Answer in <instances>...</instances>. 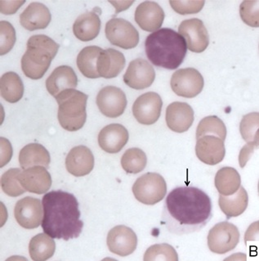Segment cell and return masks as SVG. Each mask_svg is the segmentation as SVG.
I'll return each instance as SVG.
<instances>
[{"label": "cell", "instance_id": "1", "mask_svg": "<svg viewBox=\"0 0 259 261\" xmlns=\"http://www.w3.org/2000/svg\"><path fill=\"white\" fill-rule=\"evenodd\" d=\"M212 216V201L207 193L195 187H179L166 198L162 224L171 233L187 234L200 230Z\"/></svg>", "mask_w": 259, "mask_h": 261}, {"label": "cell", "instance_id": "2", "mask_svg": "<svg viewBox=\"0 0 259 261\" xmlns=\"http://www.w3.org/2000/svg\"><path fill=\"white\" fill-rule=\"evenodd\" d=\"M44 217L42 228L52 239L68 241L79 237L83 222L79 220L80 212L76 197L64 191H52L42 200Z\"/></svg>", "mask_w": 259, "mask_h": 261}, {"label": "cell", "instance_id": "3", "mask_svg": "<svg viewBox=\"0 0 259 261\" xmlns=\"http://www.w3.org/2000/svg\"><path fill=\"white\" fill-rule=\"evenodd\" d=\"M146 54L152 64L168 70H175L184 61L187 44L183 36L174 30L163 28L148 36Z\"/></svg>", "mask_w": 259, "mask_h": 261}, {"label": "cell", "instance_id": "4", "mask_svg": "<svg viewBox=\"0 0 259 261\" xmlns=\"http://www.w3.org/2000/svg\"><path fill=\"white\" fill-rule=\"evenodd\" d=\"M26 46L21 58L22 71L30 79H41L59 52V45L48 36L36 35L30 38Z\"/></svg>", "mask_w": 259, "mask_h": 261}, {"label": "cell", "instance_id": "5", "mask_svg": "<svg viewBox=\"0 0 259 261\" xmlns=\"http://www.w3.org/2000/svg\"><path fill=\"white\" fill-rule=\"evenodd\" d=\"M55 98L59 103L57 118L61 126L71 132L83 128L87 118V94L75 89H69L57 94Z\"/></svg>", "mask_w": 259, "mask_h": 261}, {"label": "cell", "instance_id": "6", "mask_svg": "<svg viewBox=\"0 0 259 261\" xmlns=\"http://www.w3.org/2000/svg\"><path fill=\"white\" fill-rule=\"evenodd\" d=\"M135 198L145 205H155L164 199L167 193L164 178L157 173H147L139 177L133 186Z\"/></svg>", "mask_w": 259, "mask_h": 261}, {"label": "cell", "instance_id": "7", "mask_svg": "<svg viewBox=\"0 0 259 261\" xmlns=\"http://www.w3.org/2000/svg\"><path fill=\"white\" fill-rule=\"evenodd\" d=\"M238 228L229 222L218 223L210 229L208 235V247L212 252L226 254L233 251L240 242Z\"/></svg>", "mask_w": 259, "mask_h": 261}, {"label": "cell", "instance_id": "8", "mask_svg": "<svg viewBox=\"0 0 259 261\" xmlns=\"http://www.w3.org/2000/svg\"><path fill=\"white\" fill-rule=\"evenodd\" d=\"M105 33L110 44L124 49H131L138 44V31L125 19H110L106 23Z\"/></svg>", "mask_w": 259, "mask_h": 261}, {"label": "cell", "instance_id": "9", "mask_svg": "<svg viewBox=\"0 0 259 261\" xmlns=\"http://www.w3.org/2000/svg\"><path fill=\"white\" fill-rule=\"evenodd\" d=\"M204 78L195 68H185L178 70L171 78V88L177 95L186 98L196 97L202 92Z\"/></svg>", "mask_w": 259, "mask_h": 261}, {"label": "cell", "instance_id": "10", "mask_svg": "<svg viewBox=\"0 0 259 261\" xmlns=\"http://www.w3.org/2000/svg\"><path fill=\"white\" fill-rule=\"evenodd\" d=\"M179 34L183 36L187 48L191 52L199 54L208 48L210 37L203 21L198 18L185 20L179 27Z\"/></svg>", "mask_w": 259, "mask_h": 261}, {"label": "cell", "instance_id": "11", "mask_svg": "<svg viewBox=\"0 0 259 261\" xmlns=\"http://www.w3.org/2000/svg\"><path fill=\"white\" fill-rule=\"evenodd\" d=\"M161 97L155 92H148L137 97L133 106V113L140 124L151 125L160 118L161 114Z\"/></svg>", "mask_w": 259, "mask_h": 261}, {"label": "cell", "instance_id": "12", "mask_svg": "<svg viewBox=\"0 0 259 261\" xmlns=\"http://www.w3.org/2000/svg\"><path fill=\"white\" fill-rule=\"evenodd\" d=\"M38 198L24 197L15 205L14 216L19 225L25 229H34L42 224L44 207Z\"/></svg>", "mask_w": 259, "mask_h": 261}, {"label": "cell", "instance_id": "13", "mask_svg": "<svg viewBox=\"0 0 259 261\" xmlns=\"http://www.w3.org/2000/svg\"><path fill=\"white\" fill-rule=\"evenodd\" d=\"M97 105L104 116L109 118H117L125 112L127 107L126 95L119 88L106 86L98 93Z\"/></svg>", "mask_w": 259, "mask_h": 261}, {"label": "cell", "instance_id": "14", "mask_svg": "<svg viewBox=\"0 0 259 261\" xmlns=\"http://www.w3.org/2000/svg\"><path fill=\"white\" fill-rule=\"evenodd\" d=\"M106 243L112 253L120 256H128L137 249V235L127 226H116L108 232Z\"/></svg>", "mask_w": 259, "mask_h": 261}, {"label": "cell", "instance_id": "15", "mask_svg": "<svg viewBox=\"0 0 259 261\" xmlns=\"http://www.w3.org/2000/svg\"><path fill=\"white\" fill-rule=\"evenodd\" d=\"M156 72L148 61L137 58L129 63L124 75V82L133 89H147L153 84Z\"/></svg>", "mask_w": 259, "mask_h": 261}, {"label": "cell", "instance_id": "16", "mask_svg": "<svg viewBox=\"0 0 259 261\" xmlns=\"http://www.w3.org/2000/svg\"><path fill=\"white\" fill-rule=\"evenodd\" d=\"M195 153L199 161L205 164H219L226 154L224 141L214 135H205L197 139Z\"/></svg>", "mask_w": 259, "mask_h": 261}, {"label": "cell", "instance_id": "17", "mask_svg": "<svg viewBox=\"0 0 259 261\" xmlns=\"http://www.w3.org/2000/svg\"><path fill=\"white\" fill-rule=\"evenodd\" d=\"M19 181L29 193L44 194L52 186V177L44 166H36L25 169L19 175Z\"/></svg>", "mask_w": 259, "mask_h": 261}, {"label": "cell", "instance_id": "18", "mask_svg": "<svg viewBox=\"0 0 259 261\" xmlns=\"http://www.w3.org/2000/svg\"><path fill=\"white\" fill-rule=\"evenodd\" d=\"M135 21L143 31L155 32L160 29L164 20V12L157 3L145 1L137 7Z\"/></svg>", "mask_w": 259, "mask_h": 261}, {"label": "cell", "instance_id": "19", "mask_svg": "<svg viewBox=\"0 0 259 261\" xmlns=\"http://www.w3.org/2000/svg\"><path fill=\"white\" fill-rule=\"evenodd\" d=\"M194 121V111L187 102H175L166 109V123L176 133L188 130Z\"/></svg>", "mask_w": 259, "mask_h": 261}, {"label": "cell", "instance_id": "20", "mask_svg": "<svg viewBox=\"0 0 259 261\" xmlns=\"http://www.w3.org/2000/svg\"><path fill=\"white\" fill-rule=\"evenodd\" d=\"M94 166V154L85 146L73 147L66 158L67 171L75 177L84 176L90 174Z\"/></svg>", "mask_w": 259, "mask_h": 261}, {"label": "cell", "instance_id": "21", "mask_svg": "<svg viewBox=\"0 0 259 261\" xmlns=\"http://www.w3.org/2000/svg\"><path fill=\"white\" fill-rule=\"evenodd\" d=\"M129 137V132L122 124H111L100 131L98 143L106 152L117 153L126 145Z\"/></svg>", "mask_w": 259, "mask_h": 261}, {"label": "cell", "instance_id": "22", "mask_svg": "<svg viewBox=\"0 0 259 261\" xmlns=\"http://www.w3.org/2000/svg\"><path fill=\"white\" fill-rule=\"evenodd\" d=\"M125 58L122 53L114 48L103 50L97 62L98 75L104 79H112L120 75L125 68Z\"/></svg>", "mask_w": 259, "mask_h": 261}, {"label": "cell", "instance_id": "23", "mask_svg": "<svg viewBox=\"0 0 259 261\" xmlns=\"http://www.w3.org/2000/svg\"><path fill=\"white\" fill-rule=\"evenodd\" d=\"M52 19L49 9L40 3H32L20 16V22L25 29L33 31L45 29Z\"/></svg>", "mask_w": 259, "mask_h": 261}, {"label": "cell", "instance_id": "24", "mask_svg": "<svg viewBox=\"0 0 259 261\" xmlns=\"http://www.w3.org/2000/svg\"><path fill=\"white\" fill-rule=\"evenodd\" d=\"M78 78L75 71L69 66L56 67L46 81V88L51 95L56 97L66 89H75Z\"/></svg>", "mask_w": 259, "mask_h": 261}, {"label": "cell", "instance_id": "25", "mask_svg": "<svg viewBox=\"0 0 259 261\" xmlns=\"http://www.w3.org/2000/svg\"><path fill=\"white\" fill-rule=\"evenodd\" d=\"M100 29L101 20L99 16L94 12L81 14L73 25V32L75 37L83 42L91 41L98 37Z\"/></svg>", "mask_w": 259, "mask_h": 261}, {"label": "cell", "instance_id": "26", "mask_svg": "<svg viewBox=\"0 0 259 261\" xmlns=\"http://www.w3.org/2000/svg\"><path fill=\"white\" fill-rule=\"evenodd\" d=\"M51 158L48 150L39 143L25 146L19 154V162L22 170L32 166H42L48 168Z\"/></svg>", "mask_w": 259, "mask_h": 261}, {"label": "cell", "instance_id": "27", "mask_svg": "<svg viewBox=\"0 0 259 261\" xmlns=\"http://www.w3.org/2000/svg\"><path fill=\"white\" fill-rule=\"evenodd\" d=\"M249 203V196L243 187L233 195L222 196L220 195L218 204L222 212L227 219L237 217L245 212Z\"/></svg>", "mask_w": 259, "mask_h": 261}, {"label": "cell", "instance_id": "28", "mask_svg": "<svg viewBox=\"0 0 259 261\" xmlns=\"http://www.w3.org/2000/svg\"><path fill=\"white\" fill-rule=\"evenodd\" d=\"M103 51L98 46H88L81 50L77 57V66L80 72L90 79H98V75L97 62L100 54Z\"/></svg>", "mask_w": 259, "mask_h": 261}, {"label": "cell", "instance_id": "29", "mask_svg": "<svg viewBox=\"0 0 259 261\" xmlns=\"http://www.w3.org/2000/svg\"><path fill=\"white\" fill-rule=\"evenodd\" d=\"M215 187L220 195L229 196L234 194L241 187V178L236 169L223 167L215 175Z\"/></svg>", "mask_w": 259, "mask_h": 261}, {"label": "cell", "instance_id": "30", "mask_svg": "<svg viewBox=\"0 0 259 261\" xmlns=\"http://www.w3.org/2000/svg\"><path fill=\"white\" fill-rule=\"evenodd\" d=\"M56 250V243L48 234L40 233L30 242L29 252L33 260L44 261L50 259Z\"/></svg>", "mask_w": 259, "mask_h": 261}, {"label": "cell", "instance_id": "31", "mask_svg": "<svg viewBox=\"0 0 259 261\" xmlns=\"http://www.w3.org/2000/svg\"><path fill=\"white\" fill-rule=\"evenodd\" d=\"M24 94L22 81L17 73L9 71L1 77V95L10 103L21 99Z\"/></svg>", "mask_w": 259, "mask_h": 261}, {"label": "cell", "instance_id": "32", "mask_svg": "<svg viewBox=\"0 0 259 261\" xmlns=\"http://www.w3.org/2000/svg\"><path fill=\"white\" fill-rule=\"evenodd\" d=\"M148 158L142 150L133 147L127 150L121 158V166L128 174H137L145 169Z\"/></svg>", "mask_w": 259, "mask_h": 261}, {"label": "cell", "instance_id": "33", "mask_svg": "<svg viewBox=\"0 0 259 261\" xmlns=\"http://www.w3.org/2000/svg\"><path fill=\"white\" fill-rule=\"evenodd\" d=\"M205 135H214L225 141L226 127L218 116H210L200 120L196 129V139Z\"/></svg>", "mask_w": 259, "mask_h": 261}, {"label": "cell", "instance_id": "34", "mask_svg": "<svg viewBox=\"0 0 259 261\" xmlns=\"http://www.w3.org/2000/svg\"><path fill=\"white\" fill-rule=\"evenodd\" d=\"M21 172V170L18 168L9 169L1 177L3 191L9 197H19L26 191L19 181V175Z\"/></svg>", "mask_w": 259, "mask_h": 261}, {"label": "cell", "instance_id": "35", "mask_svg": "<svg viewBox=\"0 0 259 261\" xmlns=\"http://www.w3.org/2000/svg\"><path fill=\"white\" fill-rule=\"evenodd\" d=\"M258 112H252L243 117L240 130L245 142L258 145Z\"/></svg>", "mask_w": 259, "mask_h": 261}, {"label": "cell", "instance_id": "36", "mask_svg": "<svg viewBox=\"0 0 259 261\" xmlns=\"http://www.w3.org/2000/svg\"><path fill=\"white\" fill-rule=\"evenodd\" d=\"M143 259L148 260H179V255L172 246L163 244L153 245L147 250Z\"/></svg>", "mask_w": 259, "mask_h": 261}, {"label": "cell", "instance_id": "37", "mask_svg": "<svg viewBox=\"0 0 259 261\" xmlns=\"http://www.w3.org/2000/svg\"><path fill=\"white\" fill-rule=\"evenodd\" d=\"M259 1H244L240 7L242 21L251 27H258Z\"/></svg>", "mask_w": 259, "mask_h": 261}, {"label": "cell", "instance_id": "38", "mask_svg": "<svg viewBox=\"0 0 259 261\" xmlns=\"http://www.w3.org/2000/svg\"><path fill=\"white\" fill-rule=\"evenodd\" d=\"M1 30V55H5L10 52L16 42V31L14 27L9 21H2L0 22Z\"/></svg>", "mask_w": 259, "mask_h": 261}, {"label": "cell", "instance_id": "39", "mask_svg": "<svg viewBox=\"0 0 259 261\" xmlns=\"http://www.w3.org/2000/svg\"><path fill=\"white\" fill-rule=\"evenodd\" d=\"M172 9L181 15L195 14L200 12L205 1H169Z\"/></svg>", "mask_w": 259, "mask_h": 261}, {"label": "cell", "instance_id": "40", "mask_svg": "<svg viewBox=\"0 0 259 261\" xmlns=\"http://www.w3.org/2000/svg\"><path fill=\"white\" fill-rule=\"evenodd\" d=\"M13 155V148L9 140L1 138V167L9 163Z\"/></svg>", "mask_w": 259, "mask_h": 261}, {"label": "cell", "instance_id": "41", "mask_svg": "<svg viewBox=\"0 0 259 261\" xmlns=\"http://www.w3.org/2000/svg\"><path fill=\"white\" fill-rule=\"evenodd\" d=\"M24 4L25 1H1V12L3 14H14Z\"/></svg>", "mask_w": 259, "mask_h": 261}, {"label": "cell", "instance_id": "42", "mask_svg": "<svg viewBox=\"0 0 259 261\" xmlns=\"http://www.w3.org/2000/svg\"><path fill=\"white\" fill-rule=\"evenodd\" d=\"M257 144L255 143H247L246 145L243 147L241 149V153L239 155V162H240V166L241 167H245L246 165L247 162L249 161L252 154L253 153L255 148L257 147Z\"/></svg>", "mask_w": 259, "mask_h": 261}, {"label": "cell", "instance_id": "43", "mask_svg": "<svg viewBox=\"0 0 259 261\" xmlns=\"http://www.w3.org/2000/svg\"><path fill=\"white\" fill-rule=\"evenodd\" d=\"M111 5H114V8L117 9V13L121 12L123 10H126L129 9L131 5H133V2H109Z\"/></svg>", "mask_w": 259, "mask_h": 261}]
</instances>
